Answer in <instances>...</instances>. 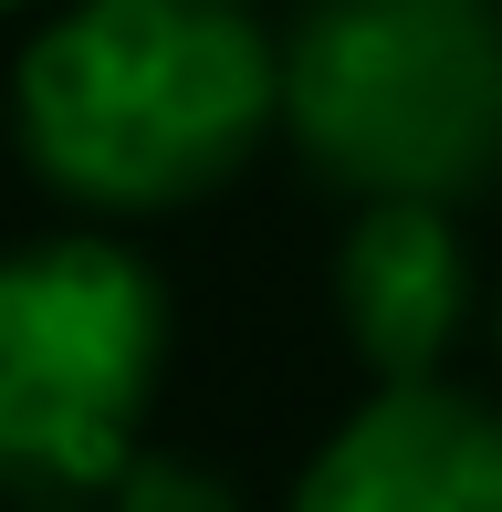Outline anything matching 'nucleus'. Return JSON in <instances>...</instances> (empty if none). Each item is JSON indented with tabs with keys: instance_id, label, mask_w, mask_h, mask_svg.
Instances as JSON below:
<instances>
[{
	"instance_id": "obj_5",
	"label": "nucleus",
	"mask_w": 502,
	"mask_h": 512,
	"mask_svg": "<svg viewBox=\"0 0 502 512\" xmlns=\"http://www.w3.org/2000/svg\"><path fill=\"white\" fill-rule=\"evenodd\" d=\"M325 293H335V324H346L356 366L377 387L440 377V356L471 324V241L440 199H356Z\"/></svg>"
},
{
	"instance_id": "obj_3",
	"label": "nucleus",
	"mask_w": 502,
	"mask_h": 512,
	"mask_svg": "<svg viewBox=\"0 0 502 512\" xmlns=\"http://www.w3.org/2000/svg\"><path fill=\"white\" fill-rule=\"evenodd\" d=\"M168 283L105 230L0 251V502H95L168 387Z\"/></svg>"
},
{
	"instance_id": "obj_6",
	"label": "nucleus",
	"mask_w": 502,
	"mask_h": 512,
	"mask_svg": "<svg viewBox=\"0 0 502 512\" xmlns=\"http://www.w3.org/2000/svg\"><path fill=\"white\" fill-rule=\"evenodd\" d=\"M105 512H241V492L189 450H136L116 481H105Z\"/></svg>"
},
{
	"instance_id": "obj_8",
	"label": "nucleus",
	"mask_w": 502,
	"mask_h": 512,
	"mask_svg": "<svg viewBox=\"0 0 502 512\" xmlns=\"http://www.w3.org/2000/svg\"><path fill=\"white\" fill-rule=\"evenodd\" d=\"M11 11H32V0H0V21H11Z\"/></svg>"
},
{
	"instance_id": "obj_7",
	"label": "nucleus",
	"mask_w": 502,
	"mask_h": 512,
	"mask_svg": "<svg viewBox=\"0 0 502 512\" xmlns=\"http://www.w3.org/2000/svg\"><path fill=\"white\" fill-rule=\"evenodd\" d=\"M11 512H84V502H11Z\"/></svg>"
},
{
	"instance_id": "obj_1",
	"label": "nucleus",
	"mask_w": 502,
	"mask_h": 512,
	"mask_svg": "<svg viewBox=\"0 0 502 512\" xmlns=\"http://www.w3.org/2000/svg\"><path fill=\"white\" fill-rule=\"evenodd\" d=\"M283 126L251 0H74L11 63V147L84 220L199 209Z\"/></svg>"
},
{
	"instance_id": "obj_2",
	"label": "nucleus",
	"mask_w": 502,
	"mask_h": 512,
	"mask_svg": "<svg viewBox=\"0 0 502 512\" xmlns=\"http://www.w3.org/2000/svg\"><path fill=\"white\" fill-rule=\"evenodd\" d=\"M283 136L346 199H482L502 178L492 0H304L272 42Z\"/></svg>"
},
{
	"instance_id": "obj_4",
	"label": "nucleus",
	"mask_w": 502,
	"mask_h": 512,
	"mask_svg": "<svg viewBox=\"0 0 502 512\" xmlns=\"http://www.w3.org/2000/svg\"><path fill=\"white\" fill-rule=\"evenodd\" d=\"M283 512H502V408L440 377H398L335 418Z\"/></svg>"
}]
</instances>
